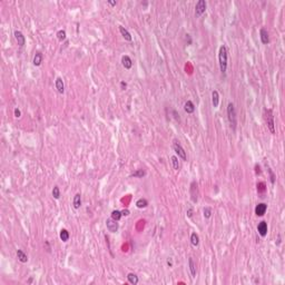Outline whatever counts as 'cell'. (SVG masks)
<instances>
[{"label":"cell","mask_w":285,"mask_h":285,"mask_svg":"<svg viewBox=\"0 0 285 285\" xmlns=\"http://www.w3.org/2000/svg\"><path fill=\"white\" fill-rule=\"evenodd\" d=\"M227 58H228L227 48L225 45H222L220 47V51H218V61H220V69L222 74H224V75L227 70Z\"/></svg>","instance_id":"cell-1"},{"label":"cell","mask_w":285,"mask_h":285,"mask_svg":"<svg viewBox=\"0 0 285 285\" xmlns=\"http://www.w3.org/2000/svg\"><path fill=\"white\" fill-rule=\"evenodd\" d=\"M227 117H228L230 128L235 130L236 125H237V118H236V110L233 103H228V105H227Z\"/></svg>","instance_id":"cell-2"},{"label":"cell","mask_w":285,"mask_h":285,"mask_svg":"<svg viewBox=\"0 0 285 285\" xmlns=\"http://www.w3.org/2000/svg\"><path fill=\"white\" fill-rule=\"evenodd\" d=\"M264 116L267 127L272 134H275V124H274V116H273V110L272 109H265L264 110Z\"/></svg>","instance_id":"cell-3"},{"label":"cell","mask_w":285,"mask_h":285,"mask_svg":"<svg viewBox=\"0 0 285 285\" xmlns=\"http://www.w3.org/2000/svg\"><path fill=\"white\" fill-rule=\"evenodd\" d=\"M173 148L175 150V153L178 155V157H180L183 160H187V156H186V151L184 150V148L182 147V145L179 144V141L175 140L174 144H173Z\"/></svg>","instance_id":"cell-4"},{"label":"cell","mask_w":285,"mask_h":285,"mask_svg":"<svg viewBox=\"0 0 285 285\" xmlns=\"http://www.w3.org/2000/svg\"><path fill=\"white\" fill-rule=\"evenodd\" d=\"M206 11V1L205 0H198L195 6V16L200 18Z\"/></svg>","instance_id":"cell-5"},{"label":"cell","mask_w":285,"mask_h":285,"mask_svg":"<svg viewBox=\"0 0 285 285\" xmlns=\"http://www.w3.org/2000/svg\"><path fill=\"white\" fill-rule=\"evenodd\" d=\"M190 198H192V200L194 203H196L197 202V197H198V185H197L196 182H192L190 183Z\"/></svg>","instance_id":"cell-6"},{"label":"cell","mask_w":285,"mask_h":285,"mask_svg":"<svg viewBox=\"0 0 285 285\" xmlns=\"http://www.w3.org/2000/svg\"><path fill=\"white\" fill-rule=\"evenodd\" d=\"M106 226H107V230H109V232H111V233H116L118 230V223H117V220H113L111 217L106 220Z\"/></svg>","instance_id":"cell-7"},{"label":"cell","mask_w":285,"mask_h":285,"mask_svg":"<svg viewBox=\"0 0 285 285\" xmlns=\"http://www.w3.org/2000/svg\"><path fill=\"white\" fill-rule=\"evenodd\" d=\"M14 35H15V38L17 40V42H18V46L19 47H24L26 45V38L24 34L21 31H19V30H16Z\"/></svg>","instance_id":"cell-8"},{"label":"cell","mask_w":285,"mask_h":285,"mask_svg":"<svg viewBox=\"0 0 285 285\" xmlns=\"http://www.w3.org/2000/svg\"><path fill=\"white\" fill-rule=\"evenodd\" d=\"M257 230H258V234H260L262 237H265L267 235V224H266L265 220H262L258 223L257 225Z\"/></svg>","instance_id":"cell-9"},{"label":"cell","mask_w":285,"mask_h":285,"mask_svg":"<svg viewBox=\"0 0 285 285\" xmlns=\"http://www.w3.org/2000/svg\"><path fill=\"white\" fill-rule=\"evenodd\" d=\"M266 210H267V205L265 203H260L255 207V214L257 216H264V214L266 213Z\"/></svg>","instance_id":"cell-10"},{"label":"cell","mask_w":285,"mask_h":285,"mask_svg":"<svg viewBox=\"0 0 285 285\" xmlns=\"http://www.w3.org/2000/svg\"><path fill=\"white\" fill-rule=\"evenodd\" d=\"M260 36H261V41L264 44V45H267L270 42V36H268V32L265 28H262L260 30Z\"/></svg>","instance_id":"cell-11"},{"label":"cell","mask_w":285,"mask_h":285,"mask_svg":"<svg viewBox=\"0 0 285 285\" xmlns=\"http://www.w3.org/2000/svg\"><path fill=\"white\" fill-rule=\"evenodd\" d=\"M55 85H56V89L58 90V93H59V94H64V93H65V84H64V80H62V78L57 77Z\"/></svg>","instance_id":"cell-12"},{"label":"cell","mask_w":285,"mask_h":285,"mask_svg":"<svg viewBox=\"0 0 285 285\" xmlns=\"http://www.w3.org/2000/svg\"><path fill=\"white\" fill-rule=\"evenodd\" d=\"M121 64H123V66H124V68L125 69H130L131 67H133V60H131V58H130L129 56H123V58H121Z\"/></svg>","instance_id":"cell-13"},{"label":"cell","mask_w":285,"mask_h":285,"mask_svg":"<svg viewBox=\"0 0 285 285\" xmlns=\"http://www.w3.org/2000/svg\"><path fill=\"white\" fill-rule=\"evenodd\" d=\"M42 60H44V56H42V54H41L40 51H37V52L35 54V56H34L32 64H34V66L38 67V66H40L41 64H42Z\"/></svg>","instance_id":"cell-14"},{"label":"cell","mask_w":285,"mask_h":285,"mask_svg":"<svg viewBox=\"0 0 285 285\" xmlns=\"http://www.w3.org/2000/svg\"><path fill=\"white\" fill-rule=\"evenodd\" d=\"M119 31H120V34H121V36L124 37V39H125V40H127V41H131V40H133V37H131V35H130V32L127 29H126L125 27L119 26Z\"/></svg>","instance_id":"cell-15"},{"label":"cell","mask_w":285,"mask_h":285,"mask_svg":"<svg viewBox=\"0 0 285 285\" xmlns=\"http://www.w3.org/2000/svg\"><path fill=\"white\" fill-rule=\"evenodd\" d=\"M184 110H185L187 114H193L195 111V105L193 104L192 100H187L184 105Z\"/></svg>","instance_id":"cell-16"},{"label":"cell","mask_w":285,"mask_h":285,"mask_svg":"<svg viewBox=\"0 0 285 285\" xmlns=\"http://www.w3.org/2000/svg\"><path fill=\"white\" fill-rule=\"evenodd\" d=\"M212 103H213L214 108H217L218 105H220V94H218L217 90H214L212 93Z\"/></svg>","instance_id":"cell-17"},{"label":"cell","mask_w":285,"mask_h":285,"mask_svg":"<svg viewBox=\"0 0 285 285\" xmlns=\"http://www.w3.org/2000/svg\"><path fill=\"white\" fill-rule=\"evenodd\" d=\"M73 205L75 210H79L81 206V195L80 194H76L74 196V200H73Z\"/></svg>","instance_id":"cell-18"},{"label":"cell","mask_w":285,"mask_h":285,"mask_svg":"<svg viewBox=\"0 0 285 285\" xmlns=\"http://www.w3.org/2000/svg\"><path fill=\"white\" fill-rule=\"evenodd\" d=\"M17 257H18V260H19L21 263H27V262H28V256H27V254H26L22 250L17 251Z\"/></svg>","instance_id":"cell-19"},{"label":"cell","mask_w":285,"mask_h":285,"mask_svg":"<svg viewBox=\"0 0 285 285\" xmlns=\"http://www.w3.org/2000/svg\"><path fill=\"white\" fill-rule=\"evenodd\" d=\"M59 237H60V240H62V242H65V243H66V242H68V240H69V237H70L69 232L66 230V228H62V230H60Z\"/></svg>","instance_id":"cell-20"},{"label":"cell","mask_w":285,"mask_h":285,"mask_svg":"<svg viewBox=\"0 0 285 285\" xmlns=\"http://www.w3.org/2000/svg\"><path fill=\"white\" fill-rule=\"evenodd\" d=\"M127 280H128V282H129L130 284H133V285L138 284V282H139L138 276L136 275V274H134V273H129V274L127 275Z\"/></svg>","instance_id":"cell-21"},{"label":"cell","mask_w":285,"mask_h":285,"mask_svg":"<svg viewBox=\"0 0 285 285\" xmlns=\"http://www.w3.org/2000/svg\"><path fill=\"white\" fill-rule=\"evenodd\" d=\"M188 265H190V274H192V276H193V277H195V276H196V266H195V263H194V261H193V258H192V257H190V258H188Z\"/></svg>","instance_id":"cell-22"},{"label":"cell","mask_w":285,"mask_h":285,"mask_svg":"<svg viewBox=\"0 0 285 285\" xmlns=\"http://www.w3.org/2000/svg\"><path fill=\"white\" fill-rule=\"evenodd\" d=\"M190 243H192L193 246H197L200 244V237H198V235L196 233H192V235H190Z\"/></svg>","instance_id":"cell-23"},{"label":"cell","mask_w":285,"mask_h":285,"mask_svg":"<svg viewBox=\"0 0 285 285\" xmlns=\"http://www.w3.org/2000/svg\"><path fill=\"white\" fill-rule=\"evenodd\" d=\"M130 176H131V177H137V178H143V177H145L146 176V172L144 169H137Z\"/></svg>","instance_id":"cell-24"},{"label":"cell","mask_w":285,"mask_h":285,"mask_svg":"<svg viewBox=\"0 0 285 285\" xmlns=\"http://www.w3.org/2000/svg\"><path fill=\"white\" fill-rule=\"evenodd\" d=\"M148 205V202L145 200V198H139V200L136 202V206L138 208H146Z\"/></svg>","instance_id":"cell-25"},{"label":"cell","mask_w":285,"mask_h":285,"mask_svg":"<svg viewBox=\"0 0 285 285\" xmlns=\"http://www.w3.org/2000/svg\"><path fill=\"white\" fill-rule=\"evenodd\" d=\"M121 216H123V215H121V212H120V210H113V212H111V218H113V220H117V222H118V220L121 218Z\"/></svg>","instance_id":"cell-26"},{"label":"cell","mask_w":285,"mask_h":285,"mask_svg":"<svg viewBox=\"0 0 285 285\" xmlns=\"http://www.w3.org/2000/svg\"><path fill=\"white\" fill-rule=\"evenodd\" d=\"M172 164H173V167H174V169L175 170H178L179 169V163H178V158L176 157V156H172Z\"/></svg>","instance_id":"cell-27"},{"label":"cell","mask_w":285,"mask_h":285,"mask_svg":"<svg viewBox=\"0 0 285 285\" xmlns=\"http://www.w3.org/2000/svg\"><path fill=\"white\" fill-rule=\"evenodd\" d=\"M52 196L55 200H59L60 198V190L58 186H55L54 190H52Z\"/></svg>","instance_id":"cell-28"},{"label":"cell","mask_w":285,"mask_h":285,"mask_svg":"<svg viewBox=\"0 0 285 285\" xmlns=\"http://www.w3.org/2000/svg\"><path fill=\"white\" fill-rule=\"evenodd\" d=\"M57 39L59 41H64L66 39V31L65 30H59L57 32Z\"/></svg>","instance_id":"cell-29"},{"label":"cell","mask_w":285,"mask_h":285,"mask_svg":"<svg viewBox=\"0 0 285 285\" xmlns=\"http://www.w3.org/2000/svg\"><path fill=\"white\" fill-rule=\"evenodd\" d=\"M212 214H213V210H212L210 207H205L204 208V217L205 218H210V216H212Z\"/></svg>","instance_id":"cell-30"},{"label":"cell","mask_w":285,"mask_h":285,"mask_svg":"<svg viewBox=\"0 0 285 285\" xmlns=\"http://www.w3.org/2000/svg\"><path fill=\"white\" fill-rule=\"evenodd\" d=\"M267 172H268V174H270V179H271V183L274 185L275 184V178H276V176H275V174L273 173V170L271 169L270 167L267 168Z\"/></svg>","instance_id":"cell-31"},{"label":"cell","mask_w":285,"mask_h":285,"mask_svg":"<svg viewBox=\"0 0 285 285\" xmlns=\"http://www.w3.org/2000/svg\"><path fill=\"white\" fill-rule=\"evenodd\" d=\"M193 213H194L193 207H192V206H188V207H187V212H186V215H187V217L192 218V217H193Z\"/></svg>","instance_id":"cell-32"},{"label":"cell","mask_w":285,"mask_h":285,"mask_svg":"<svg viewBox=\"0 0 285 285\" xmlns=\"http://www.w3.org/2000/svg\"><path fill=\"white\" fill-rule=\"evenodd\" d=\"M257 190L258 192H265V185H264V183L257 184Z\"/></svg>","instance_id":"cell-33"},{"label":"cell","mask_w":285,"mask_h":285,"mask_svg":"<svg viewBox=\"0 0 285 285\" xmlns=\"http://www.w3.org/2000/svg\"><path fill=\"white\" fill-rule=\"evenodd\" d=\"M21 116V111H20L19 108H15V117L16 118H20Z\"/></svg>","instance_id":"cell-34"},{"label":"cell","mask_w":285,"mask_h":285,"mask_svg":"<svg viewBox=\"0 0 285 285\" xmlns=\"http://www.w3.org/2000/svg\"><path fill=\"white\" fill-rule=\"evenodd\" d=\"M126 88H127V84H126L125 81H120V89L125 90Z\"/></svg>","instance_id":"cell-35"},{"label":"cell","mask_w":285,"mask_h":285,"mask_svg":"<svg viewBox=\"0 0 285 285\" xmlns=\"http://www.w3.org/2000/svg\"><path fill=\"white\" fill-rule=\"evenodd\" d=\"M121 215H123V216H128V215H129V210H121Z\"/></svg>","instance_id":"cell-36"},{"label":"cell","mask_w":285,"mask_h":285,"mask_svg":"<svg viewBox=\"0 0 285 285\" xmlns=\"http://www.w3.org/2000/svg\"><path fill=\"white\" fill-rule=\"evenodd\" d=\"M107 4H108V5H110V6H116V5H117V2H116V1H107Z\"/></svg>","instance_id":"cell-37"},{"label":"cell","mask_w":285,"mask_h":285,"mask_svg":"<svg viewBox=\"0 0 285 285\" xmlns=\"http://www.w3.org/2000/svg\"><path fill=\"white\" fill-rule=\"evenodd\" d=\"M255 169H256V174H261V168H260V166L258 165H256L255 166Z\"/></svg>","instance_id":"cell-38"},{"label":"cell","mask_w":285,"mask_h":285,"mask_svg":"<svg viewBox=\"0 0 285 285\" xmlns=\"http://www.w3.org/2000/svg\"><path fill=\"white\" fill-rule=\"evenodd\" d=\"M167 264H168V265H169L170 267L173 266V262H172V260H170V258H169V260H168V261H167Z\"/></svg>","instance_id":"cell-39"}]
</instances>
